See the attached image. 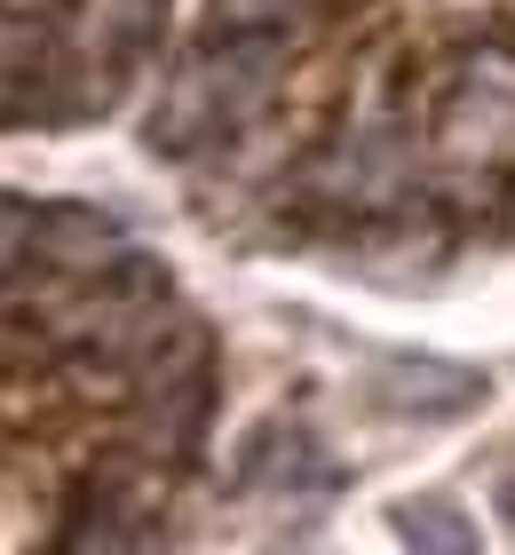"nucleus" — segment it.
Wrapping results in <instances>:
<instances>
[{"label":"nucleus","instance_id":"1","mask_svg":"<svg viewBox=\"0 0 515 555\" xmlns=\"http://www.w3.org/2000/svg\"><path fill=\"white\" fill-rule=\"evenodd\" d=\"M143 143L239 238L421 270L515 246V0H206Z\"/></svg>","mask_w":515,"mask_h":555},{"label":"nucleus","instance_id":"2","mask_svg":"<svg viewBox=\"0 0 515 555\" xmlns=\"http://www.w3.org/2000/svg\"><path fill=\"white\" fill-rule=\"evenodd\" d=\"M167 40V0H0V128H88L119 112Z\"/></svg>","mask_w":515,"mask_h":555},{"label":"nucleus","instance_id":"3","mask_svg":"<svg viewBox=\"0 0 515 555\" xmlns=\"http://www.w3.org/2000/svg\"><path fill=\"white\" fill-rule=\"evenodd\" d=\"M397 540H404V555H476V524L452 500H404Z\"/></svg>","mask_w":515,"mask_h":555},{"label":"nucleus","instance_id":"4","mask_svg":"<svg viewBox=\"0 0 515 555\" xmlns=\"http://www.w3.org/2000/svg\"><path fill=\"white\" fill-rule=\"evenodd\" d=\"M492 500H500V516H507V540H515V476H500V492H492Z\"/></svg>","mask_w":515,"mask_h":555}]
</instances>
